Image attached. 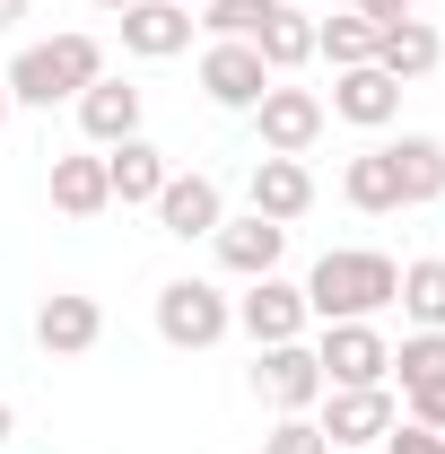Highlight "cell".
Segmentation results:
<instances>
[{
    "instance_id": "obj_1",
    "label": "cell",
    "mask_w": 445,
    "mask_h": 454,
    "mask_svg": "<svg viewBox=\"0 0 445 454\" xmlns=\"http://www.w3.org/2000/svg\"><path fill=\"white\" fill-rule=\"evenodd\" d=\"M393 280H402L393 254L340 245V254H324V262L306 271V315H315V324H376L393 306Z\"/></svg>"
},
{
    "instance_id": "obj_2",
    "label": "cell",
    "mask_w": 445,
    "mask_h": 454,
    "mask_svg": "<svg viewBox=\"0 0 445 454\" xmlns=\"http://www.w3.org/2000/svg\"><path fill=\"white\" fill-rule=\"evenodd\" d=\"M0 79H9V106H79V88L105 79V44L70 27V35H53V44H27Z\"/></svg>"
},
{
    "instance_id": "obj_3",
    "label": "cell",
    "mask_w": 445,
    "mask_h": 454,
    "mask_svg": "<svg viewBox=\"0 0 445 454\" xmlns=\"http://www.w3.org/2000/svg\"><path fill=\"white\" fill-rule=\"evenodd\" d=\"M227 324H236V297H219L210 280H167L158 288V333H167V349H210V340H227Z\"/></svg>"
},
{
    "instance_id": "obj_4",
    "label": "cell",
    "mask_w": 445,
    "mask_h": 454,
    "mask_svg": "<svg viewBox=\"0 0 445 454\" xmlns=\"http://www.w3.org/2000/svg\"><path fill=\"white\" fill-rule=\"evenodd\" d=\"M254 122H262V158H306V149L324 140V97H315V88L271 79V88H262V106H254Z\"/></svg>"
},
{
    "instance_id": "obj_5",
    "label": "cell",
    "mask_w": 445,
    "mask_h": 454,
    "mask_svg": "<svg viewBox=\"0 0 445 454\" xmlns=\"http://www.w3.org/2000/svg\"><path fill=\"white\" fill-rule=\"evenodd\" d=\"M315 367H324V394H332V385H385L393 376V340L376 333V324H324Z\"/></svg>"
},
{
    "instance_id": "obj_6",
    "label": "cell",
    "mask_w": 445,
    "mask_h": 454,
    "mask_svg": "<svg viewBox=\"0 0 445 454\" xmlns=\"http://www.w3.org/2000/svg\"><path fill=\"white\" fill-rule=\"evenodd\" d=\"M254 394L271 402L279 419H288V411H315V402H324V367H315V349H306V340H271V349L254 358Z\"/></svg>"
},
{
    "instance_id": "obj_7",
    "label": "cell",
    "mask_w": 445,
    "mask_h": 454,
    "mask_svg": "<svg viewBox=\"0 0 445 454\" xmlns=\"http://www.w3.org/2000/svg\"><path fill=\"white\" fill-rule=\"evenodd\" d=\"M315 428L332 437V454H358V446H376V437L393 428V394L385 385H332V402H324Z\"/></svg>"
},
{
    "instance_id": "obj_8",
    "label": "cell",
    "mask_w": 445,
    "mask_h": 454,
    "mask_svg": "<svg viewBox=\"0 0 445 454\" xmlns=\"http://www.w3.org/2000/svg\"><path fill=\"white\" fill-rule=\"evenodd\" d=\"M35 340H44V358H88V349L105 340V306L79 297V288H53V297L35 306Z\"/></svg>"
},
{
    "instance_id": "obj_9",
    "label": "cell",
    "mask_w": 445,
    "mask_h": 454,
    "mask_svg": "<svg viewBox=\"0 0 445 454\" xmlns=\"http://www.w3.org/2000/svg\"><path fill=\"white\" fill-rule=\"evenodd\" d=\"M236 324L254 333V349H271V340H297L315 315H306V288H288V280L271 271V280H254L245 297H236Z\"/></svg>"
},
{
    "instance_id": "obj_10",
    "label": "cell",
    "mask_w": 445,
    "mask_h": 454,
    "mask_svg": "<svg viewBox=\"0 0 445 454\" xmlns=\"http://www.w3.org/2000/svg\"><path fill=\"white\" fill-rule=\"evenodd\" d=\"M262 88H271V70H262L254 44H210V53H201V97H210V106L254 114V106H262Z\"/></svg>"
},
{
    "instance_id": "obj_11",
    "label": "cell",
    "mask_w": 445,
    "mask_h": 454,
    "mask_svg": "<svg viewBox=\"0 0 445 454\" xmlns=\"http://www.w3.org/2000/svg\"><path fill=\"white\" fill-rule=\"evenodd\" d=\"M210 245H219V262L236 271V280H271L279 254H288V227L245 210V219H219V236H210Z\"/></svg>"
},
{
    "instance_id": "obj_12",
    "label": "cell",
    "mask_w": 445,
    "mask_h": 454,
    "mask_svg": "<svg viewBox=\"0 0 445 454\" xmlns=\"http://www.w3.org/2000/svg\"><path fill=\"white\" fill-rule=\"evenodd\" d=\"M183 44H192V9H183V0H131V9H122V53L175 61Z\"/></svg>"
},
{
    "instance_id": "obj_13",
    "label": "cell",
    "mask_w": 445,
    "mask_h": 454,
    "mask_svg": "<svg viewBox=\"0 0 445 454\" xmlns=\"http://www.w3.org/2000/svg\"><path fill=\"white\" fill-rule=\"evenodd\" d=\"M149 210H158V227L183 236V245H192V236H219V219H227V201H219L210 175H167V192H158Z\"/></svg>"
},
{
    "instance_id": "obj_14",
    "label": "cell",
    "mask_w": 445,
    "mask_h": 454,
    "mask_svg": "<svg viewBox=\"0 0 445 454\" xmlns=\"http://www.w3.org/2000/svg\"><path fill=\"white\" fill-rule=\"evenodd\" d=\"M306 210H315V175H306V158H254V219L297 227Z\"/></svg>"
},
{
    "instance_id": "obj_15",
    "label": "cell",
    "mask_w": 445,
    "mask_h": 454,
    "mask_svg": "<svg viewBox=\"0 0 445 454\" xmlns=\"http://www.w3.org/2000/svg\"><path fill=\"white\" fill-rule=\"evenodd\" d=\"M437 61H445V44H437V27H428V18H393V27H376V70H385L393 88L428 79Z\"/></svg>"
},
{
    "instance_id": "obj_16",
    "label": "cell",
    "mask_w": 445,
    "mask_h": 454,
    "mask_svg": "<svg viewBox=\"0 0 445 454\" xmlns=\"http://www.w3.org/2000/svg\"><path fill=\"white\" fill-rule=\"evenodd\" d=\"M332 114H340V122H358V131H385L393 114H402V88H393L376 61H358V70H332Z\"/></svg>"
},
{
    "instance_id": "obj_17",
    "label": "cell",
    "mask_w": 445,
    "mask_h": 454,
    "mask_svg": "<svg viewBox=\"0 0 445 454\" xmlns=\"http://www.w3.org/2000/svg\"><path fill=\"white\" fill-rule=\"evenodd\" d=\"M167 175H175L167 149H158V140H140V131L105 149V184H113V201H122V210H131V201H158V192H167Z\"/></svg>"
},
{
    "instance_id": "obj_18",
    "label": "cell",
    "mask_w": 445,
    "mask_h": 454,
    "mask_svg": "<svg viewBox=\"0 0 445 454\" xmlns=\"http://www.w3.org/2000/svg\"><path fill=\"white\" fill-rule=\"evenodd\" d=\"M254 53H262V70H271V79H288V70H306V61H315V18H306L297 0H279L271 18L254 27Z\"/></svg>"
},
{
    "instance_id": "obj_19",
    "label": "cell",
    "mask_w": 445,
    "mask_h": 454,
    "mask_svg": "<svg viewBox=\"0 0 445 454\" xmlns=\"http://www.w3.org/2000/svg\"><path fill=\"white\" fill-rule=\"evenodd\" d=\"M79 131H88L97 149L131 140V131H140V88H131V79H97V88H79Z\"/></svg>"
},
{
    "instance_id": "obj_20",
    "label": "cell",
    "mask_w": 445,
    "mask_h": 454,
    "mask_svg": "<svg viewBox=\"0 0 445 454\" xmlns=\"http://www.w3.org/2000/svg\"><path fill=\"white\" fill-rule=\"evenodd\" d=\"M105 201H113V184H105V149L53 158V210H61V219H97Z\"/></svg>"
},
{
    "instance_id": "obj_21",
    "label": "cell",
    "mask_w": 445,
    "mask_h": 454,
    "mask_svg": "<svg viewBox=\"0 0 445 454\" xmlns=\"http://www.w3.org/2000/svg\"><path fill=\"white\" fill-rule=\"evenodd\" d=\"M385 158H393V184H402V210L445 192V140H428V131H402V140H385Z\"/></svg>"
},
{
    "instance_id": "obj_22",
    "label": "cell",
    "mask_w": 445,
    "mask_h": 454,
    "mask_svg": "<svg viewBox=\"0 0 445 454\" xmlns=\"http://www.w3.org/2000/svg\"><path fill=\"white\" fill-rule=\"evenodd\" d=\"M393 306H402L419 333H445V262H402V280H393Z\"/></svg>"
},
{
    "instance_id": "obj_23",
    "label": "cell",
    "mask_w": 445,
    "mask_h": 454,
    "mask_svg": "<svg viewBox=\"0 0 445 454\" xmlns=\"http://www.w3.org/2000/svg\"><path fill=\"white\" fill-rule=\"evenodd\" d=\"M340 192H349V210H367V219H385V210H402V184H393V158H385V149L349 158V175H340Z\"/></svg>"
},
{
    "instance_id": "obj_24",
    "label": "cell",
    "mask_w": 445,
    "mask_h": 454,
    "mask_svg": "<svg viewBox=\"0 0 445 454\" xmlns=\"http://www.w3.org/2000/svg\"><path fill=\"white\" fill-rule=\"evenodd\" d=\"M315 53L332 61V70H358V61H376V27H367L358 9H340V18L315 27Z\"/></svg>"
},
{
    "instance_id": "obj_25",
    "label": "cell",
    "mask_w": 445,
    "mask_h": 454,
    "mask_svg": "<svg viewBox=\"0 0 445 454\" xmlns=\"http://www.w3.org/2000/svg\"><path fill=\"white\" fill-rule=\"evenodd\" d=\"M393 376H402V394H419V385H445V333H410L393 349Z\"/></svg>"
},
{
    "instance_id": "obj_26",
    "label": "cell",
    "mask_w": 445,
    "mask_h": 454,
    "mask_svg": "<svg viewBox=\"0 0 445 454\" xmlns=\"http://www.w3.org/2000/svg\"><path fill=\"white\" fill-rule=\"evenodd\" d=\"M201 9H210V18H201V27H210V44H254V27L271 18L279 0H201Z\"/></svg>"
},
{
    "instance_id": "obj_27",
    "label": "cell",
    "mask_w": 445,
    "mask_h": 454,
    "mask_svg": "<svg viewBox=\"0 0 445 454\" xmlns=\"http://www.w3.org/2000/svg\"><path fill=\"white\" fill-rule=\"evenodd\" d=\"M262 454H332V437H324V428H315L306 411H288L271 437H262Z\"/></svg>"
},
{
    "instance_id": "obj_28",
    "label": "cell",
    "mask_w": 445,
    "mask_h": 454,
    "mask_svg": "<svg viewBox=\"0 0 445 454\" xmlns=\"http://www.w3.org/2000/svg\"><path fill=\"white\" fill-rule=\"evenodd\" d=\"M385 454H445V437H437V428H410V419H393V428H385Z\"/></svg>"
},
{
    "instance_id": "obj_29",
    "label": "cell",
    "mask_w": 445,
    "mask_h": 454,
    "mask_svg": "<svg viewBox=\"0 0 445 454\" xmlns=\"http://www.w3.org/2000/svg\"><path fill=\"white\" fill-rule=\"evenodd\" d=\"M410 428H437L445 437V385H419V394H410Z\"/></svg>"
},
{
    "instance_id": "obj_30",
    "label": "cell",
    "mask_w": 445,
    "mask_h": 454,
    "mask_svg": "<svg viewBox=\"0 0 445 454\" xmlns=\"http://www.w3.org/2000/svg\"><path fill=\"white\" fill-rule=\"evenodd\" d=\"M349 9H358L367 27H393V18H410V0H349Z\"/></svg>"
},
{
    "instance_id": "obj_31",
    "label": "cell",
    "mask_w": 445,
    "mask_h": 454,
    "mask_svg": "<svg viewBox=\"0 0 445 454\" xmlns=\"http://www.w3.org/2000/svg\"><path fill=\"white\" fill-rule=\"evenodd\" d=\"M27 9H35V0H0V27H18V18H27Z\"/></svg>"
},
{
    "instance_id": "obj_32",
    "label": "cell",
    "mask_w": 445,
    "mask_h": 454,
    "mask_svg": "<svg viewBox=\"0 0 445 454\" xmlns=\"http://www.w3.org/2000/svg\"><path fill=\"white\" fill-rule=\"evenodd\" d=\"M9 428H18V411H9V402H0V446H9Z\"/></svg>"
},
{
    "instance_id": "obj_33",
    "label": "cell",
    "mask_w": 445,
    "mask_h": 454,
    "mask_svg": "<svg viewBox=\"0 0 445 454\" xmlns=\"http://www.w3.org/2000/svg\"><path fill=\"white\" fill-rule=\"evenodd\" d=\"M97 9H113V18H122V9H131V0H97Z\"/></svg>"
},
{
    "instance_id": "obj_34",
    "label": "cell",
    "mask_w": 445,
    "mask_h": 454,
    "mask_svg": "<svg viewBox=\"0 0 445 454\" xmlns=\"http://www.w3.org/2000/svg\"><path fill=\"white\" fill-rule=\"evenodd\" d=\"M0 122H9V79H0Z\"/></svg>"
},
{
    "instance_id": "obj_35",
    "label": "cell",
    "mask_w": 445,
    "mask_h": 454,
    "mask_svg": "<svg viewBox=\"0 0 445 454\" xmlns=\"http://www.w3.org/2000/svg\"><path fill=\"white\" fill-rule=\"evenodd\" d=\"M183 9H201V0H183Z\"/></svg>"
}]
</instances>
